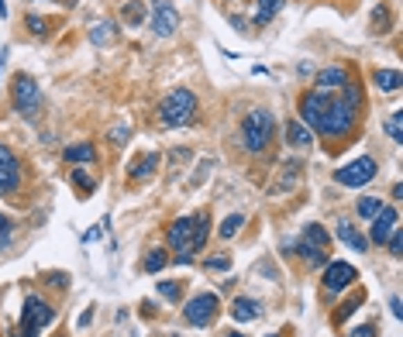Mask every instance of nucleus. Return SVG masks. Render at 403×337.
Returning <instances> with one entry per match:
<instances>
[{
    "label": "nucleus",
    "mask_w": 403,
    "mask_h": 337,
    "mask_svg": "<svg viewBox=\"0 0 403 337\" xmlns=\"http://www.w3.org/2000/svg\"><path fill=\"white\" fill-rule=\"evenodd\" d=\"M386 241H390V252H393L397 258H400V254H403V234L397 231V227L390 231V238H386Z\"/></svg>",
    "instance_id": "2f4dec72"
},
{
    "label": "nucleus",
    "mask_w": 403,
    "mask_h": 337,
    "mask_svg": "<svg viewBox=\"0 0 403 337\" xmlns=\"http://www.w3.org/2000/svg\"><path fill=\"white\" fill-rule=\"evenodd\" d=\"M207 234H210V221L207 214H197V217H180L169 224V248H176L180 254L200 252L207 245Z\"/></svg>",
    "instance_id": "f03ea898"
},
{
    "label": "nucleus",
    "mask_w": 403,
    "mask_h": 337,
    "mask_svg": "<svg viewBox=\"0 0 403 337\" xmlns=\"http://www.w3.org/2000/svg\"><path fill=\"white\" fill-rule=\"evenodd\" d=\"M241 224H245V217L241 214H231V217H224V224H221V238H234L238 231H241Z\"/></svg>",
    "instance_id": "a878e982"
},
{
    "label": "nucleus",
    "mask_w": 403,
    "mask_h": 337,
    "mask_svg": "<svg viewBox=\"0 0 403 337\" xmlns=\"http://www.w3.org/2000/svg\"><path fill=\"white\" fill-rule=\"evenodd\" d=\"M3 52H7V49H3V45H0V73H3Z\"/></svg>",
    "instance_id": "4c0bfd02"
},
{
    "label": "nucleus",
    "mask_w": 403,
    "mask_h": 337,
    "mask_svg": "<svg viewBox=\"0 0 403 337\" xmlns=\"http://www.w3.org/2000/svg\"><path fill=\"white\" fill-rule=\"evenodd\" d=\"M176 28H180V10L169 0L152 3V31L159 38H169V35H176Z\"/></svg>",
    "instance_id": "9d476101"
},
{
    "label": "nucleus",
    "mask_w": 403,
    "mask_h": 337,
    "mask_svg": "<svg viewBox=\"0 0 403 337\" xmlns=\"http://www.w3.org/2000/svg\"><path fill=\"white\" fill-rule=\"evenodd\" d=\"M21 182V166H17V155L0 145V193H14Z\"/></svg>",
    "instance_id": "9b49d317"
},
{
    "label": "nucleus",
    "mask_w": 403,
    "mask_h": 337,
    "mask_svg": "<svg viewBox=\"0 0 403 337\" xmlns=\"http://www.w3.org/2000/svg\"><path fill=\"white\" fill-rule=\"evenodd\" d=\"M28 28H31L35 35H45V21H42V17H35V14L28 17Z\"/></svg>",
    "instance_id": "f704fd0d"
},
{
    "label": "nucleus",
    "mask_w": 403,
    "mask_h": 337,
    "mask_svg": "<svg viewBox=\"0 0 403 337\" xmlns=\"http://www.w3.org/2000/svg\"><path fill=\"white\" fill-rule=\"evenodd\" d=\"M94 159H97L94 145H69L66 148V162H94Z\"/></svg>",
    "instance_id": "4be33fe9"
},
{
    "label": "nucleus",
    "mask_w": 403,
    "mask_h": 337,
    "mask_svg": "<svg viewBox=\"0 0 403 337\" xmlns=\"http://www.w3.org/2000/svg\"><path fill=\"white\" fill-rule=\"evenodd\" d=\"M379 210H383L379 196H366V200H359V214H362V217H369V221H372Z\"/></svg>",
    "instance_id": "bb28decb"
},
{
    "label": "nucleus",
    "mask_w": 403,
    "mask_h": 337,
    "mask_svg": "<svg viewBox=\"0 0 403 337\" xmlns=\"http://www.w3.org/2000/svg\"><path fill=\"white\" fill-rule=\"evenodd\" d=\"M52 306L45 303V300H38V296H28L24 300V310H21V327L14 331L10 337H38L42 327H49L52 324Z\"/></svg>",
    "instance_id": "39448f33"
},
{
    "label": "nucleus",
    "mask_w": 403,
    "mask_h": 337,
    "mask_svg": "<svg viewBox=\"0 0 403 337\" xmlns=\"http://www.w3.org/2000/svg\"><path fill=\"white\" fill-rule=\"evenodd\" d=\"M400 224V214H397V207H383L376 217H372V241L376 245H386V238H390V231Z\"/></svg>",
    "instance_id": "ddd939ff"
},
{
    "label": "nucleus",
    "mask_w": 403,
    "mask_h": 337,
    "mask_svg": "<svg viewBox=\"0 0 403 337\" xmlns=\"http://www.w3.org/2000/svg\"><path fill=\"white\" fill-rule=\"evenodd\" d=\"M14 107H17V114H24V117H38V107H42V89L38 83L31 80V76H14Z\"/></svg>",
    "instance_id": "423d86ee"
},
{
    "label": "nucleus",
    "mask_w": 403,
    "mask_h": 337,
    "mask_svg": "<svg viewBox=\"0 0 403 337\" xmlns=\"http://www.w3.org/2000/svg\"><path fill=\"white\" fill-rule=\"evenodd\" d=\"M352 337H376V327H369V324H366V327H355Z\"/></svg>",
    "instance_id": "c9c22d12"
},
{
    "label": "nucleus",
    "mask_w": 403,
    "mask_h": 337,
    "mask_svg": "<svg viewBox=\"0 0 403 337\" xmlns=\"http://www.w3.org/2000/svg\"><path fill=\"white\" fill-rule=\"evenodd\" d=\"M300 168H303L300 162H286V166H283V182H276V189H280V193H283V189H290V186L300 179Z\"/></svg>",
    "instance_id": "393cba45"
},
{
    "label": "nucleus",
    "mask_w": 403,
    "mask_h": 337,
    "mask_svg": "<svg viewBox=\"0 0 403 337\" xmlns=\"http://www.w3.org/2000/svg\"><path fill=\"white\" fill-rule=\"evenodd\" d=\"M166 265H169V254L162 252V248H152V252L145 254V272H159Z\"/></svg>",
    "instance_id": "5701e85b"
},
{
    "label": "nucleus",
    "mask_w": 403,
    "mask_h": 337,
    "mask_svg": "<svg viewBox=\"0 0 403 337\" xmlns=\"http://www.w3.org/2000/svg\"><path fill=\"white\" fill-rule=\"evenodd\" d=\"M155 168H159V152H145L142 159H135V162L128 166V175H131V179H148Z\"/></svg>",
    "instance_id": "dca6fc26"
},
{
    "label": "nucleus",
    "mask_w": 403,
    "mask_h": 337,
    "mask_svg": "<svg viewBox=\"0 0 403 337\" xmlns=\"http://www.w3.org/2000/svg\"><path fill=\"white\" fill-rule=\"evenodd\" d=\"M73 182H76V186H80L83 193H94V186H97V182H94V179H90V175H87L83 168H76V172H73Z\"/></svg>",
    "instance_id": "7c9ffc66"
},
{
    "label": "nucleus",
    "mask_w": 403,
    "mask_h": 337,
    "mask_svg": "<svg viewBox=\"0 0 403 337\" xmlns=\"http://www.w3.org/2000/svg\"><path fill=\"white\" fill-rule=\"evenodd\" d=\"M194 114H197V96H194L190 89H173V93L159 103V121H162L166 128H183V124L194 121Z\"/></svg>",
    "instance_id": "7ed1b4c3"
},
{
    "label": "nucleus",
    "mask_w": 403,
    "mask_h": 337,
    "mask_svg": "<svg viewBox=\"0 0 403 337\" xmlns=\"http://www.w3.org/2000/svg\"><path fill=\"white\" fill-rule=\"evenodd\" d=\"M345 83H348V73H345L341 66H331V69L317 73V80H314L317 93H338V89H341Z\"/></svg>",
    "instance_id": "4468645a"
},
{
    "label": "nucleus",
    "mask_w": 403,
    "mask_h": 337,
    "mask_svg": "<svg viewBox=\"0 0 403 337\" xmlns=\"http://www.w3.org/2000/svg\"><path fill=\"white\" fill-rule=\"evenodd\" d=\"M359 103H362V93H359V86L348 80L338 93H317V89L303 93L300 117L310 131L327 135V138H341V135L352 131Z\"/></svg>",
    "instance_id": "f257e3e1"
},
{
    "label": "nucleus",
    "mask_w": 403,
    "mask_h": 337,
    "mask_svg": "<svg viewBox=\"0 0 403 337\" xmlns=\"http://www.w3.org/2000/svg\"><path fill=\"white\" fill-rule=\"evenodd\" d=\"M286 145L290 148H310L314 145V135H310V128L303 121H290L286 124Z\"/></svg>",
    "instance_id": "2eb2a0df"
},
{
    "label": "nucleus",
    "mask_w": 403,
    "mask_h": 337,
    "mask_svg": "<svg viewBox=\"0 0 403 337\" xmlns=\"http://www.w3.org/2000/svg\"><path fill=\"white\" fill-rule=\"evenodd\" d=\"M269 337H280V334H269Z\"/></svg>",
    "instance_id": "ea45409f"
},
{
    "label": "nucleus",
    "mask_w": 403,
    "mask_h": 337,
    "mask_svg": "<svg viewBox=\"0 0 403 337\" xmlns=\"http://www.w3.org/2000/svg\"><path fill=\"white\" fill-rule=\"evenodd\" d=\"M400 110H393V114H390V117H386V135H390V138H393V141H403V135H400Z\"/></svg>",
    "instance_id": "cd10ccee"
},
{
    "label": "nucleus",
    "mask_w": 403,
    "mask_h": 337,
    "mask_svg": "<svg viewBox=\"0 0 403 337\" xmlns=\"http://www.w3.org/2000/svg\"><path fill=\"white\" fill-rule=\"evenodd\" d=\"M90 38H94V45H107V42H114V24H110V21L94 24V28H90Z\"/></svg>",
    "instance_id": "b1692460"
},
{
    "label": "nucleus",
    "mask_w": 403,
    "mask_h": 337,
    "mask_svg": "<svg viewBox=\"0 0 403 337\" xmlns=\"http://www.w3.org/2000/svg\"><path fill=\"white\" fill-rule=\"evenodd\" d=\"M231 24H234L238 31H245V28H248V21H245V17H238V14H231Z\"/></svg>",
    "instance_id": "e433bc0d"
},
{
    "label": "nucleus",
    "mask_w": 403,
    "mask_h": 337,
    "mask_svg": "<svg viewBox=\"0 0 403 337\" xmlns=\"http://www.w3.org/2000/svg\"><path fill=\"white\" fill-rule=\"evenodd\" d=\"M217 296L214 293H200V296H194L190 303H187V310H183V317H187V324L190 327H207L214 317H217Z\"/></svg>",
    "instance_id": "1a4fd4ad"
},
{
    "label": "nucleus",
    "mask_w": 403,
    "mask_h": 337,
    "mask_svg": "<svg viewBox=\"0 0 403 337\" xmlns=\"http://www.w3.org/2000/svg\"><path fill=\"white\" fill-rule=\"evenodd\" d=\"M121 17L135 28V24H142L145 21V0H128L124 7H121Z\"/></svg>",
    "instance_id": "412c9836"
},
{
    "label": "nucleus",
    "mask_w": 403,
    "mask_h": 337,
    "mask_svg": "<svg viewBox=\"0 0 403 337\" xmlns=\"http://www.w3.org/2000/svg\"><path fill=\"white\" fill-rule=\"evenodd\" d=\"M128 135H131V128H124V124H117V128L110 131V141H114V145H124V141H128Z\"/></svg>",
    "instance_id": "473e14b6"
},
{
    "label": "nucleus",
    "mask_w": 403,
    "mask_h": 337,
    "mask_svg": "<svg viewBox=\"0 0 403 337\" xmlns=\"http://www.w3.org/2000/svg\"><path fill=\"white\" fill-rule=\"evenodd\" d=\"M338 238H341V245H348L352 252H366L369 248V241L355 231V224H348V221H338Z\"/></svg>",
    "instance_id": "f3484780"
},
{
    "label": "nucleus",
    "mask_w": 403,
    "mask_h": 337,
    "mask_svg": "<svg viewBox=\"0 0 403 337\" xmlns=\"http://www.w3.org/2000/svg\"><path fill=\"white\" fill-rule=\"evenodd\" d=\"M355 279H359V272H355L348 261H331L327 272H324V289H327V293H338V289L352 286Z\"/></svg>",
    "instance_id": "f8f14e48"
},
{
    "label": "nucleus",
    "mask_w": 403,
    "mask_h": 337,
    "mask_svg": "<svg viewBox=\"0 0 403 337\" xmlns=\"http://www.w3.org/2000/svg\"><path fill=\"white\" fill-rule=\"evenodd\" d=\"M231 337H245V334H231Z\"/></svg>",
    "instance_id": "58836bf2"
},
{
    "label": "nucleus",
    "mask_w": 403,
    "mask_h": 337,
    "mask_svg": "<svg viewBox=\"0 0 403 337\" xmlns=\"http://www.w3.org/2000/svg\"><path fill=\"white\" fill-rule=\"evenodd\" d=\"M372 83L379 86L383 93H397L400 89V73L397 69H376L372 73Z\"/></svg>",
    "instance_id": "6ab92c4d"
},
{
    "label": "nucleus",
    "mask_w": 403,
    "mask_h": 337,
    "mask_svg": "<svg viewBox=\"0 0 403 337\" xmlns=\"http://www.w3.org/2000/svg\"><path fill=\"white\" fill-rule=\"evenodd\" d=\"M273 138V114L269 110H252L245 121H241V141L248 152H262Z\"/></svg>",
    "instance_id": "20e7f679"
},
{
    "label": "nucleus",
    "mask_w": 403,
    "mask_h": 337,
    "mask_svg": "<svg viewBox=\"0 0 403 337\" xmlns=\"http://www.w3.org/2000/svg\"><path fill=\"white\" fill-rule=\"evenodd\" d=\"M286 0H255V24H269Z\"/></svg>",
    "instance_id": "aec40b11"
},
{
    "label": "nucleus",
    "mask_w": 403,
    "mask_h": 337,
    "mask_svg": "<svg viewBox=\"0 0 403 337\" xmlns=\"http://www.w3.org/2000/svg\"><path fill=\"white\" fill-rule=\"evenodd\" d=\"M207 268H210V272H228V268H231V258H228V254H210V258H207Z\"/></svg>",
    "instance_id": "c85d7f7f"
},
{
    "label": "nucleus",
    "mask_w": 403,
    "mask_h": 337,
    "mask_svg": "<svg viewBox=\"0 0 403 337\" xmlns=\"http://www.w3.org/2000/svg\"><path fill=\"white\" fill-rule=\"evenodd\" d=\"M159 296L169 300V303H176L180 300V282H159Z\"/></svg>",
    "instance_id": "c756f323"
},
{
    "label": "nucleus",
    "mask_w": 403,
    "mask_h": 337,
    "mask_svg": "<svg viewBox=\"0 0 403 337\" xmlns=\"http://www.w3.org/2000/svg\"><path fill=\"white\" fill-rule=\"evenodd\" d=\"M327 245H331L327 231H324L320 224H307L297 248H300V254L310 261V265H320V261H324V252H327Z\"/></svg>",
    "instance_id": "6e6552de"
},
{
    "label": "nucleus",
    "mask_w": 403,
    "mask_h": 337,
    "mask_svg": "<svg viewBox=\"0 0 403 337\" xmlns=\"http://www.w3.org/2000/svg\"><path fill=\"white\" fill-rule=\"evenodd\" d=\"M7 241H10V221H7V217L0 214V248H3Z\"/></svg>",
    "instance_id": "72a5a7b5"
},
{
    "label": "nucleus",
    "mask_w": 403,
    "mask_h": 337,
    "mask_svg": "<svg viewBox=\"0 0 403 337\" xmlns=\"http://www.w3.org/2000/svg\"><path fill=\"white\" fill-rule=\"evenodd\" d=\"M376 179V162L369 159V155H362V159H352V162H345L341 168H334V182H341V186H366V182H372Z\"/></svg>",
    "instance_id": "0eeeda50"
},
{
    "label": "nucleus",
    "mask_w": 403,
    "mask_h": 337,
    "mask_svg": "<svg viewBox=\"0 0 403 337\" xmlns=\"http://www.w3.org/2000/svg\"><path fill=\"white\" fill-rule=\"evenodd\" d=\"M259 313H262V306H259L255 300H241V296H238L234 306H231V317H234L238 324H248V320H255Z\"/></svg>",
    "instance_id": "a211bd4d"
}]
</instances>
